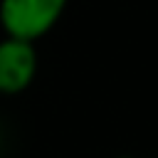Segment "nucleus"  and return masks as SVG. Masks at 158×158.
<instances>
[{
    "instance_id": "nucleus-1",
    "label": "nucleus",
    "mask_w": 158,
    "mask_h": 158,
    "mask_svg": "<svg viewBox=\"0 0 158 158\" xmlns=\"http://www.w3.org/2000/svg\"><path fill=\"white\" fill-rule=\"evenodd\" d=\"M69 0H0V27L7 37L37 42L64 15Z\"/></svg>"
},
{
    "instance_id": "nucleus-2",
    "label": "nucleus",
    "mask_w": 158,
    "mask_h": 158,
    "mask_svg": "<svg viewBox=\"0 0 158 158\" xmlns=\"http://www.w3.org/2000/svg\"><path fill=\"white\" fill-rule=\"evenodd\" d=\"M40 57L35 49V42L20 40V37H2L0 40V94L2 96H17L37 77Z\"/></svg>"
},
{
    "instance_id": "nucleus-3",
    "label": "nucleus",
    "mask_w": 158,
    "mask_h": 158,
    "mask_svg": "<svg viewBox=\"0 0 158 158\" xmlns=\"http://www.w3.org/2000/svg\"><path fill=\"white\" fill-rule=\"evenodd\" d=\"M116 158H136V156H116Z\"/></svg>"
}]
</instances>
